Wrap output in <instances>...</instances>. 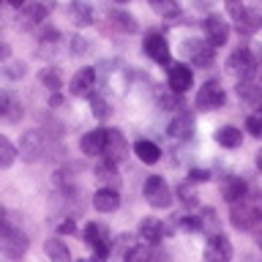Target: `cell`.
Returning <instances> with one entry per match:
<instances>
[{
  "label": "cell",
  "instance_id": "obj_1",
  "mask_svg": "<svg viewBox=\"0 0 262 262\" xmlns=\"http://www.w3.org/2000/svg\"><path fill=\"white\" fill-rule=\"evenodd\" d=\"M28 251V235L14 224L11 219H0V254H6L8 259H22V254Z\"/></svg>",
  "mask_w": 262,
  "mask_h": 262
},
{
  "label": "cell",
  "instance_id": "obj_2",
  "mask_svg": "<svg viewBox=\"0 0 262 262\" xmlns=\"http://www.w3.org/2000/svg\"><path fill=\"white\" fill-rule=\"evenodd\" d=\"M44 150H47V139L41 137V131H25L19 139V147H16V153L28 164H36L44 156Z\"/></svg>",
  "mask_w": 262,
  "mask_h": 262
},
{
  "label": "cell",
  "instance_id": "obj_3",
  "mask_svg": "<svg viewBox=\"0 0 262 262\" xmlns=\"http://www.w3.org/2000/svg\"><path fill=\"white\" fill-rule=\"evenodd\" d=\"M145 200L153 205V208H169L172 205V191H169V186L164 183V178L161 175H150L145 180Z\"/></svg>",
  "mask_w": 262,
  "mask_h": 262
},
{
  "label": "cell",
  "instance_id": "obj_4",
  "mask_svg": "<svg viewBox=\"0 0 262 262\" xmlns=\"http://www.w3.org/2000/svg\"><path fill=\"white\" fill-rule=\"evenodd\" d=\"M167 82H169V90L178 96H183L188 88L194 85V71L183 63H169L167 66Z\"/></svg>",
  "mask_w": 262,
  "mask_h": 262
},
{
  "label": "cell",
  "instance_id": "obj_5",
  "mask_svg": "<svg viewBox=\"0 0 262 262\" xmlns=\"http://www.w3.org/2000/svg\"><path fill=\"white\" fill-rule=\"evenodd\" d=\"M145 55L147 57H153L156 63H161V66H169V44H167V38L161 36V33H147L145 36Z\"/></svg>",
  "mask_w": 262,
  "mask_h": 262
},
{
  "label": "cell",
  "instance_id": "obj_6",
  "mask_svg": "<svg viewBox=\"0 0 262 262\" xmlns=\"http://www.w3.org/2000/svg\"><path fill=\"white\" fill-rule=\"evenodd\" d=\"M227 66H229V71L235 74V77H241V79H249L251 74H254V57H251V52L249 49H235L232 55H229V60H227Z\"/></svg>",
  "mask_w": 262,
  "mask_h": 262
},
{
  "label": "cell",
  "instance_id": "obj_7",
  "mask_svg": "<svg viewBox=\"0 0 262 262\" xmlns=\"http://www.w3.org/2000/svg\"><path fill=\"white\" fill-rule=\"evenodd\" d=\"M205 259L208 262H229L232 259V243L224 235H210L208 246H205Z\"/></svg>",
  "mask_w": 262,
  "mask_h": 262
},
{
  "label": "cell",
  "instance_id": "obj_8",
  "mask_svg": "<svg viewBox=\"0 0 262 262\" xmlns=\"http://www.w3.org/2000/svg\"><path fill=\"white\" fill-rule=\"evenodd\" d=\"M224 104V90H221L219 82H205L196 93V106L200 110H219Z\"/></svg>",
  "mask_w": 262,
  "mask_h": 262
},
{
  "label": "cell",
  "instance_id": "obj_9",
  "mask_svg": "<svg viewBox=\"0 0 262 262\" xmlns=\"http://www.w3.org/2000/svg\"><path fill=\"white\" fill-rule=\"evenodd\" d=\"M205 36H208V44H210V47L227 44V38H229V25L221 19V16L210 14L208 19H205Z\"/></svg>",
  "mask_w": 262,
  "mask_h": 262
},
{
  "label": "cell",
  "instance_id": "obj_10",
  "mask_svg": "<svg viewBox=\"0 0 262 262\" xmlns=\"http://www.w3.org/2000/svg\"><path fill=\"white\" fill-rule=\"evenodd\" d=\"M183 52L191 57V63H196V66H210L213 63V47L208 44V41H183Z\"/></svg>",
  "mask_w": 262,
  "mask_h": 262
},
{
  "label": "cell",
  "instance_id": "obj_11",
  "mask_svg": "<svg viewBox=\"0 0 262 262\" xmlns=\"http://www.w3.org/2000/svg\"><path fill=\"white\" fill-rule=\"evenodd\" d=\"M104 153H106V159L118 164L123 156L128 153V145H126V139H123V134L118 128H110L106 131V145H104Z\"/></svg>",
  "mask_w": 262,
  "mask_h": 262
},
{
  "label": "cell",
  "instance_id": "obj_12",
  "mask_svg": "<svg viewBox=\"0 0 262 262\" xmlns=\"http://www.w3.org/2000/svg\"><path fill=\"white\" fill-rule=\"evenodd\" d=\"M167 134L172 139H178V142H186V139H191L194 134V120H191V115H175L172 118V123L167 126Z\"/></svg>",
  "mask_w": 262,
  "mask_h": 262
},
{
  "label": "cell",
  "instance_id": "obj_13",
  "mask_svg": "<svg viewBox=\"0 0 262 262\" xmlns=\"http://www.w3.org/2000/svg\"><path fill=\"white\" fill-rule=\"evenodd\" d=\"M104 145H106V128H93V131H88V134L79 139V147H82L85 156L104 153Z\"/></svg>",
  "mask_w": 262,
  "mask_h": 262
},
{
  "label": "cell",
  "instance_id": "obj_14",
  "mask_svg": "<svg viewBox=\"0 0 262 262\" xmlns=\"http://www.w3.org/2000/svg\"><path fill=\"white\" fill-rule=\"evenodd\" d=\"M93 172H96L98 183H101L104 188H118V183H120V175H118V164H115V161H110V159L98 161Z\"/></svg>",
  "mask_w": 262,
  "mask_h": 262
},
{
  "label": "cell",
  "instance_id": "obj_15",
  "mask_svg": "<svg viewBox=\"0 0 262 262\" xmlns=\"http://www.w3.org/2000/svg\"><path fill=\"white\" fill-rule=\"evenodd\" d=\"M96 85V71L93 69H79L71 79V93L74 96H90Z\"/></svg>",
  "mask_w": 262,
  "mask_h": 262
},
{
  "label": "cell",
  "instance_id": "obj_16",
  "mask_svg": "<svg viewBox=\"0 0 262 262\" xmlns=\"http://www.w3.org/2000/svg\"><path fill=\"white\" fill-rule=\"evenodd\" d=\"M118 205H120L118 188H98L93 196V208L98 213H112V210H118Z\"/></svg>",
  "mask_w": 262,
  "mask_h": 262
},
{
  "label": "cell",
  "instance_id": "obj_17",
  "mask_svg": "<svg viewBox=\"0 0 262 262\" xmlns=\"http://www.w3.org/2000/svg\"><path fill=\"white\" fill-rule=\"evenodd\" d=\"M257 221H259V213L254 210V208H249V205H243V202H241V208H237V205H232V227H237V229H251Z\"/></svg>",
  "mask_w": 262,
  "mask_h": 262
},
{
  "label": "cell",
  "instance_id": "obj_18",
  "mask_svg": "<svg viewBox=\"0 0 262 262\" xmlns=\"http://www.w3.org/2000/svg\"><path fill=\"white\" fill-rule=\"evenodd\" d=\"M167 232H169V229L161 224V219H145L142 224H139V235H142L147 243L164 241V235H167Z\"/></svg>",
  "mask_w": 262,
  "mask_h": 262
},
{
  "label": "cell",
  "instance_id": "obj_19",
  "mask_svg": "<svg viewBox=\"0 0 262 262\" xmlns=\"http://www.w3.org/2000/svg\"><path fill=\"white\" fill-rule=\"evenodd\" d=\"M235 22H237V33H243V36H251V33H257L262 28V16L257 11H249V8H243L235 16Z\"/></svg>",
  "mask_w": 262,
  "mask_h": 262
},
{
  "label": "cell",
  "instance_id": "obj_20",
  "mask_svg": "<svg viewBox=\"0 0 262 262\" xmlns=\"http://www.w3.org/2000/svg\"><path fill=\"white\" fill-rule=\"evenodd\" d=\"M134 153H137V159L142 164H156L161 159V147L156 142H150V139H137V142H134Z\"/></svg>",
  "mask_w": 262,
  "mask_h": 262
},
{
  "label": "cell",
  "instance_id": "obj_21",
  "mask_svg": "<svg viewBox=\"0 0 262 262\" xmlns=\"http://www.w3.org/2000/svg\"><path fill=\"white\" fill-rule=\"evenodd\" d=\"M0 115H3L6 120L16 123V120L22 118V104L16 101L11 93H0Z\"/></svg>",
  "mask_w": 262,
  "mask_h": 262
},
{
  "label": "cell",
  "instance_id": "obj_22",
  "mask_svg": "<svg viewBox=\"0 0 262 262\" xmlns=\"http://www.w3.org/2000/svg\"><path fill=\"white\" fill-rule=\"evenodd\" d=\"M44 251H47V257L52 262H71L69 246H66L63 241H57V237H49V241L44 243Z\"/></svg>",
  "mask_w": 262,
  "mask_h": 262
},
{
  "label": "cell",
  "instance_id": "obj_23",
  "mask_svg": "<svg viewBox=\"0 0 262 262\" xmlns=\"http://www.w3.org/2000/svg\"><path fill=\"white\" fill-rule=\"evenodd\" d=\"M216 142L221 147H237L243 142V134H241V128H235V126H221L216 131Z\"/></svg>",
  "mask_w": 262,
  "mask_h": 262
},
{
  "label": "cell",
  "instance_id": "obj_24",
  "mask_svg": "<svg viewBox=\"0 0 262 262\" xmlns=\"http://www.w3.org/2000/svg\"><path fill=\"white\" fill-rule=\"evenodd\" d=\"M243 196H246V183L241 178H229L224 183V200L237 205V202H243Z\"/></svg>",
  "mask_w": 262,
  "mask_h": 262
},
{
  "label": "cell",
  "instance_id": "obj_25",
  "mask_svg": "<svg viewBox=\"0 0 262 262\" xmlns=\"http://www.w3.org/2000/svg\"><path fill=\"white\" fill-rule=\"evenodd\" d=\"M110 241V232H106V227L96 224V221H90L85 227V243L88 246H98V243H106Z\"/></svg>",
  "mask_w": 262,
  "mask_h": 262
},
{
  "label": "cell",
  "instance_id": "obj_26",
  "mask_svg": "<svg viewBox=\"0 0 262 262\" xmlns=\"http://www.w3.org/2000/svg\"><path fill=\"white\" fill-rule=\"evenodd\" d=\"M71 16H74V22H77L79 28H85V25L93 22V11H90V6L85 3V0H74L71 3Z\"/></svg>",
  "mask_w": 262,
  "mask_h": 262
},
{
  "label": "cell",
  "instance_id": "obj_27",
  "mask_svg": "<svg viewBox=\"0 0 262 262\" xmlns=\"http://www.w3.org/2000/svg\"><path fill=\"white\" fill-rule=\"evenodd\" d=\"M16 156L19 153H16V147L11 145V139L0 134V167H11V164L16 161Z\"/></svg>",
  "mask_w": 262,
  "mask_h": 262
},
{
  "label": "cell",
  "instance_id": "obj_28",
  "mask_svg": "<svg viewBox=\"0 0 262 262\" xmlns=\"http://www.w3.org/2000/svg\"><path fill=\"white\" fill-rule=\"evenodd\" d=\"M38 79H41V85H44V88H49L52 93H57V90L63 88V79H60V74H57L55 69H41Z\"/></svg>",
  "mask_w": 262,
  "mask_h": 262
},
{
  "label": "cell",
  "instance_id": "obj_29",
  "mask_svg": "<svg viewBox=\"0 0 262 262\" xmlns=\"http://www.w3.org/2000/svg\"><path fill=\"white\" fill-rule=\"evenodd\" d=\"M22 19H25V28H30V25L44 22V19H47L44 6H28V8H22Z\"/></svg>",
  "mask_w": 262,
  "mask_h": 262
},
{
  "label": "cell",
  "instance_id": "obj_30",
  "mask_svg": "<svg viewBox=\"0 0 262 262\" xmlns=\"http://www.w3.org/2000/svg\"><path fill=\"white\" fill-rule=\"evenodd\" d=\"M123 262H150V249L147 246H131Z\"/></svg>",
  "mask_w": 262,
  "mask_h": 262
},
{
  "label": "cell",
  "instance_id": "obj_31",
  "mask_svg": "<svg viewBox=\"0 0 262 262\" xmlns=\"http://www.w3.org/2000/svg\"><path fill=\"white\" fill-rule=\"evenodd\" d=\"M246 131H249L251 137H262V110L246 118Z\"/></svg>",
  "mask_w": 262,
  "mask_h": 262
},
{
  "label": "cell",
  "instance_id": "obj_32",
  "mask_svg": "<svg viewBox=\"0 0 262 262\" xmlns=\"http://www.w3.org/2000/svg\"><path fill=\"white\" fill-rule=\"evenodd\" d=\"M237 96L249 98V101H257V98H262V90H257L251 82H241V85H237Z\"/></svg>",
  "mask_w": 262,
  "mask_h": 262
},
{
  "label": "cell",
  "instance_id": "obj_33",
  "mask_svg": "<svg viewBox=\"0 0 262 262\" xmlns=\"http://www.w3.org/2000/svg\"><path fill=\"white\" fill-rule=\"evenodd\" d=\"M112 19H118V28H123V30H131V33L137 30V19H134V16H128V14L115 11V14H112Z\"/></svg>",
  "mask_w": 262,
  "mask_h": 262
},
{
  "label": "cell",
  "instance_id": "obj_34",
  "mask_svg": "<svg viewBox=\"0 0 262 262\" xmlns=\"http://www.w3.org/2000/svg\"><path fill=\"white\" fill-rule=\"evenodd\" d=\"M180 229H186V232H200V229H202L200 216H183V219H180Z\"/></svg>",
  "mask_w": 262,
  "mask_h": 262
},
{
  "label": "cell",
  "instance_id": "obj_35",
  "mask_svg": "<svg viewBox=\"0 0 262 262\" xmlns=\"http://www.w3.org/2000/svg\"><path fill=\"white\" fill-rule=\"evenodd\" d=\"M90 104H93V115H96L98 120H104L106 115H110V110H106V101H104V98L93 96V98H90Z\"/></svg>",
  "mask_w": 262,
  "mask_h": 262
},
{
  "label": "cell",
  "instance_id": "obj_36",
  "mask_svg": "<svg viewBox=\"0 0 262 262\" xmlns=\"http://www.w3.org/2000/svg\"><path fill=\"white\" fill-rule=\"evenodd\" d=\"M150 3L156 6V11H161V14H175L178 11L175 0H150Z\"/></svg>",
  "mask_w": 262,
  "mask_h": 262
},
{
  "label": "cell",
  "instance_id": "obj_37",
  "mask_svg": "<svg viewBox=\"0 0 262 262\" xmlns=\"http://www.w3.org/2000/svg\"><path fill=\"white\" fill-rule=\"evenodd\" d=\"M25 71H28V69H25V63H8L6 66V77H11V79H19V77H25Z\"/></svg>",
  "mask_w": 262,
  "mask_h": 262
},
{
  "label": "cell",
  "instance_id": "obj_38",
  "mask_svg": "<svg viewBox=\"0 0 262 262\" xmlns=\"http://www.w3.org/2000/svg\"><path fill=\"white\" fill-rule=\"evenodd\" d=\"M178 194H180V200H183L186 205H194V202H196V200H194V191H191V186H188V183L180 186V188H178Z\"/></svg>",
  "mask_w": 262,
  "mask_h": 262
},
{
  "label": "cell",
  "instance_id": "obj_39",
  "mask_svg": "<svg viewBox=\"0 0 262 262\" xmlns=\"http://www.w3.org/2000/svg\"><path fill=\"white\" fill-rule=\"evenodd\" d=\"M85 49H88L85 38H79V36L71 38V55H85Z\"/></svg>",
  "mask_w": 262,
  "mask_h": 262
},
{
  "label": "cell",
  "instance_id": "obj_40",
  "mask_svg": "<svg viewBox=\"0 0 262 262\" xmlns=\"http://www.w3.org/2000/svg\"><path fill=\"white\" fill-rule=\"evenodd\" d=\"M208 178H210L208 169H191V175H188V180H191V183H196V180L202 183V180H208Z\"/></svg>",
  "mask_w": 262,
  "mask_h": 262
},
{
  "label": "cell",
  "instance_id": "obj_41",
  "mask_svg": "<svg viewBox=\"0 0 262 262\" xmlns=\"http://www.w3.org/2000/svg\"><path fill=\"white\" fill-rule=\"evenodd\" d=\"M74 229H77V227H74L71 219H66V221H60V224H57V232H60V235H71Z\"/></svg>",
  "mask_w": 262,
  "mask_h": 262
},
{
  "label": "cell",
  "instance_id": "obj_42",
  "mask_svg": "<svg viewBox=\"0 0 262 262\" xmlns=\"http://www.w3.org/2000/svg\"><path fill=\"white\" fill-rule=\"evenodd\" d=\"M8 55H11V47L6 41H0V60H8Z\"/></svg>",
  "mask_w": 262,
  "mask_h": 262
},
{
  "label": "cell",
  "instance_id": "obj_43",
  "mask_svg": "<svg viewBox=\"0 0 262 262\" xmlns=\"http://www.w3.org/2000/svg\"><path fill=\"white\" fill-rule=\"evenodd\" d=\"M63 104V96L60 93H52V98H49V106H60Z\"/></svg>",
  "mask_w": 262,
  "mask_h": 262
},
{
  "label": "cell",
  "instance_id": "obj_44",
  "mask_svg": "<svg viewBox=\"0 0 262 262\" xmlns=\"http://www.w3.org/2000/svg\"><path fill=\"white\" fill-rule=\"evenodd\" d=\"M254 161H257V169L262 172V150H257V159H254Z\"/></svg>",
  "mask_w": 262,
  "mask_h": 262
},
{
  "label": "cell",
  "instance_id": "obj_45",
  "mask_svg": "<svg viewBox=\"0 0 262 262\" xmlns=\"http://www.w3.org/2000/svg\"><path fill=\"white\" fill-rule=\"evenodd\" d=\"M8 3H11V6H22V0H8Z\"/></svg>",
  "mask_w": 262,
  "mask_h": 262
},
{
  "label": "cell",
  "instance_id": "obj_46",
  "mask_svg": "<svg viewBox=\"0 0 262 262\" xmlns=\"http://www.w3.org/2000/svg\"><path fill=\"white\" fill-rule=\"evenodd\" d=\"M79 262H98V259H96V257H93V259H79Z\"/></svg>",
  "mask_w": 262,
  "mask_h": 262
},
{
  "label": "cell",
  "instance_id": "obj_47",
  "mask_svg": "<svg viewBox=\"0 0 262 262\" xmlns=\"http://www.w3.org/2000/svg\"><path fill=\"white\" fill-rule=\"evenodd\" d=\"M3 216H6V210H3V208H0V219H3Z\"/></svg>",
  "mask_w": 262,
  "mask_h": 262
},
{
  "label": "cell",
  "instance_id": "obj_48",
  "mask_svg": "<svg viewBox=\"0 0 262 262\" xmlns=\"http://www.w3.org/2000/svg\"><path fill=\"white\" fill-rule=\"evenodd\" d=\"M118 3H128V0H118Z\"/></svg>",
  "mask_w": 262,
  "mask_h": 262
}]
</instances>
